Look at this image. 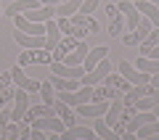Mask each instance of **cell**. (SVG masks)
I'll list each match as a JSON object with an SVG mask.
<instances>
[{"instance_id": "8992f818", "label": "cell", "mask_w": 159, "mask_h": 140, "mask_svg": "<svg viewBox=\"0 0 159 140\" xmlns=\"http://www.w3.org/2000/svg\"><path fill=\"white\" fill-rule=\"evenodd\" d=\"M29 124H32V127H37V129H43V132H58V135L66 129L64 119H58L56 114H48V116H37V119H32Z\"/></svg>"}, {"instance_id": "83f0119b", "label": "cell", "mask_w": 159, "mask_h": 140, "mask_svg": "<svg viewBox=\"0 0 159 140\" xmlns=\"http://www.w3.org/2000/svg\"><path fill=\"white\" fill-rule=\"evenodd\" d=\"M19 132H21V122H8L6 124V140H16L19 138Z\"/></svg>"}, {"instance_id": "603a6c76", "label": "cell", "mask_w": 159, "mask_h": 140, "mask_svg": "<svg viewBox=\"0 0 159 140\" xmlns=\"http://www.w3.org/2000/svg\"><path fill=\"white\" fill-rule=\"evenodd\" d=\"M157 45H159V27H154L151 32L141 40V56H148V50H151V48H157Z\"/></svg>"}, {"instance_id": "4dcf8cb0", "label": "cell", "mask_w": 159, "mask_h": 140, "mask_svg": "<svg viewBox=\"0 0 159 140\" xmlns=\"http://www.w3.org/2000/svg\"><path fill=\"white\" fill-rule=\"evenodd\" d=\"M40 6H58V3H61V0H37Z\"/></svg>"}, {"instance_id": "5b68a950", "label": "cell", "mask_w": 159, "mask_h": 140, "mask_svg": "<svg viewBox=\"0 0 159 140\" xmlns=\"http://www.w3.org/2000/svg\"><path fill=\"white\" fill-rule=\"evenodd\" d=\"M117 8L122 11V16H125V27H127V32H133V29L141 24V19H143L141 11L135 8V3H133V0H119Z\"/></svg>"}, {"instance_id": "d4e9b609", "label": "cell", "mask_w": 159, "mask_h": 140, "mask_svg": "<svg viewBox=\"0 0 159 140\" xmlns=\"http://www.w3.org/2000/svg\"><path fill=\"white\" fill-rule=\"evenodd\" d=\"M93 129H96V135H98V138H103V140H119L117 135H114V129L109 127V124L103 122L101 116H96V122H93Z\"/></svg>"}, {"instance_id": "3957f363", "label": "cell", "mask_w": 159, "mask_h": 140, "mask_svg": "<svg viewBox=\"0 0 159 140\" xmlns=\"http://www.w3.org/2000/svg\"><path fill=\"white\" fill-rule=\"evenodd\" d=\"M27 108H29V93L24 87H16L13 90V101H11V119L13 122H21Z\"/></svg>"}, {"instance_id": "cb8c5ba5", "label": "cell", "mask_w": 159, "mask_h": 140, "mask_svg": "<svg viewBox=\"0 0 159 140\" xmlns=\"http://www.w3.org/2000/svg\"><path fill=\"white\" fill-rule=\"evenodd\" d=\"M80 6H82V0H61L56 6V16H72L80 11Z\"/></svg>"}, {"instance_id": "484cf974", "label": "cell", "mask_w": 159, "mask_h": 140, "mask_svg": "<svg viewBox=\"0 0 159 140\" xmlns=\"http://www.w3.org/2000/svg\"><path fill=\"white\" fill-rule=\"evenodd\" d=\"M151 135H159V119H151L135 129V138H151Z\"/></svg>"}, {"instance_id": "ba28073f", "label": "cell", "mask_w": 159, "mask_h": 140, "mask_svg": "<svg viewBox=\"0 0 159 140\" xmlns=\"http://www.w3.org/2000/svg\"><path fill=\"white\" fill-rule=\"evenodd\" d=\"M69 19V21H72L74 24V27H80V29H85V34H88V37H90V34H98V32H101V27H98V21H96V19H93L90 16V13H72V16H66Z\"/></svg>"}, {"instance_id": "8fae6325", "label": "cell", "mask_w": 159, "mask_h": 140, "mask_svg": "<svg viewBox=\"0 0 159 140\" xmlns=\"http://www.w3.org/2000/svg\"><path fill=\"white\" fill-rule=\"evenodd\" d=\"M61 138H64V140H93V138H98V135H96V129H93V127L74 124V127H66V129H64Z\"/></svg>"}, {"instance_id": "1f68e13d", "label": "cell", "mask_w": 159, "mask_h": 140, "mask_svg": "<svg viewBox=\"0 0 159 140\" xmlns=\"http://www.w3.org/2000/svg\"><path fill=\"white\" fill-rule=\"evenodd\" d=\"M148 56H151V58H159V45H157V48H151V50H148Z\"/></svg>"}, {"instance_id": "52a82bcc", "label": "cell", "mask_w": 159, "mask_h": 140, "mask_svg": "<svg viewBox=\"0 0 159 140\" xmlns=\"http://www.w3.org/2000/svg\"><path fill=\"white\" fill-rule=\"evenodd\" d=\"M119 74L127 79L130 85H146L148 79H151V74H146V72H141L138 66H133V63H127V61H119Z\"/></svg>"}, {"instance_id": "e575fe53", "label": "cell", "mask_w": 159, "mask_h": 140, "mask_svg": "<svg viewBox=\"0 0 159 140\" xmlns=\"http://www.w3.org/2000/svg\"><path fill=\"white\" fill-rule=\"evenodd\" d=\"M0 16H3V13H0Z\"/></svg>"}, {"instance_id": "2e32d148", "label": "cell", "mask_w": 159, "mask_h": 140, "mask_svg": "<svg viewBox=\"0 0 159 140\" xmlns=\"http://www.w3.org/2000/svg\"><path fill=\"white\" fill-rule=\"evenodd\" d=\"M77 42H80V40H74L72 34H64V37L58 40V45L53 48V53H51V56H53V61H61V58L66 56L69 50H74V45H77Z\"/></svg>"}, {"instance_id": "277c9868", "label": "cell", "mask_w": 159, "mask_h": 140, "mask_svg": "<svg viewBox=\"0 0 159 140\" xmlns=\"http://www.w3.org/2000/svg\"><path fill=\"white\" fill-rule=\"evenodd\" d=\"M11 79H13V85H16V87H24L27 90V93H40V79H32V77H27V74H24V66H13L11 69Z\"/></svg>"}, {"instance_id": "d6986e66", "label": "cell", "mask_w": 159, "mask_h": 140, "mask_svg": "<svg viewBox=\"0 0 159 140\" xmlns=\"http://www.w3.org/2000/svg\"><path fill=\"white\" fill-rule=\"evenodd\" d=\"M32 8H40V3L37 0H13L11 6L6 8V16H16V13H21V11H32Z\"/></svg>"}, {"instance_id": "f1b7e54d", "label": "cell", "mask_w": 159, "mask_h": 140, "mask_svg": "<svg viewBox=\"0 0 159 140\" xmlns=\"http://www.w3.org/2000/svg\"><path fill=\"white\" fill-rule=\"evenodd\" d=\"M98 3L101 0H82V6H80V13H93L98 8Z\"/></svg>"}, {"instance_id": "ac0fdd59", "label": "cell", "mask_w": 159, "mask_h": 140, "mask_svg": "<svg viewBox=\"0 0 159 140\" xmlns=\"http://www.w3.org/2000/svg\"><path fill=\"white\" fill-rule=\"evenodd\" d=\"M29 21H37V24H45L48 19H56V6H40V8H32L27 13Z\"/></svg>"}, {"instance_id": "7a4b0ae2", "label": "cell", "mask_w": 159, "mask_h": 140, "mask_svg": "<svg viewBox=\"0 0 159 140\" xmlns=\"http://www.w3.org/2000/svg\"><path fill=\"white\" fill-rule=\"evenodd\" d=\"M51 61H53V56L45 48H27L19 56V66H29V63H48L51 66Z\"/></svg>"}, {"instance_id": "30bf717a", "label": "cell", "mask_w": 159, "mask_h": 140, "mask_svg": "<svg viewBox=\"0 0 159 140\" xmlns=\"http://www.w3.org/2000/svg\"><path fill=\"white\" fill-rule=\"evenodd\" d=\"M88 50H90V48L85 45V40H80V42L74 45V50H69L66 56L61 58V63H66V66H82V61H85Z\"/></svg>"}, {"instance_id": "e0dca14e", "label": "cell", "mask_w": 159, "mask_h": 140, "mask_svg": "<svg viewBox=\"0 0 159 140\" xmlns=\"http://www.w3.org/2000/svg\"><path fill=\"white\" fill-rule=\"evenodd\" d=\"M133 3H135V8L141 11V16H146L154 27H159V8L154 6V3H148V0H133Z\"/></svg>"}, {"instance_id": "f546056e", "label": "cell", "mask_w": 159, "mask_h": 140, "mask_svg": "<svg viewBox=\"0 0 159 140\" xmlns=\"http://www.w3.org/2000/svg\"><path fill=\"white\" fill-rule=\"evenodd\" d=\"M148 85H151V87H159V72H157V74H151V79H148Z\"/></svg>"}, {"instance_id": "d6a6232c", "label": "cell", "mask_w": 159, "mask_h": 140, "mask_svg": "<svg viewBox=\"0 0 159 140\" xmlns=\"http://www.w3.org/2000/svg\"><path fill=\"white\" fill-rule=\"evenodd\" d=\"M151 111H154V114H157V119H159V103H157V106H154V108H151Z\"/></svg>"}, {"instance_id": "9c48e42d", "label": "cell", "mask_w": 159, "mask_h": 140, "mask_svg": "<svg viewBox=\"0 0 159 140\" xmlns=\"http://www.w3.org/2000/svg\"><path fill=\"white\" fill-rule=\"evenodd\" d=\"M106 13H109V34L119 37L125 32V16H122V11L117 6H111V3H106Z\"/></svg>"}, {"instance_id": "6da1fadb", "label": "cell", "mask_w": 159, "mask_h": 140, "mask_svg": "<svg viewBox=\"0 0 159 140\" xmlns=\"http://www.w3.org/2000/svg\"><path fill=\"white\" fill-rule=\"evenodd\" d=\"M109 72H111V61H109V56H106L101 63H96V66H93L90 72H85L82 77H80V85L96 87V85H101L103 79H106V74H109Z\"/></svg>"}, {"instance_id": "44dd1931", "label": "cell", "mask_w": 159, "mask_h": 140, "mask_svg": "<svg viewBox=\"0 0 159 140\" xmlns=\"http://www.w3.org/2000/svg\"><path fill=\"white\" fill-rule=\"evenodd\" d=\"M48 114H56V111H53V106H48V103H40V106H29L21 122H32V119H37V116H48Z\"/></svg>"}, {"instance_id": "5bb4252c", "label": "cell", "mask_w": 159, "mask_h": 140, "mask_svg": "<svg viewBox=\"0 0 159 140\" xmlns=\"http://www.w3.org/2000/svg\"><path fill=\"white\" fill-rule=\"evenodd\" d=\"M106 56H109V48H106V45L90 48V50H88V56H85V61H82V69H85V72H90V69L96 66V63H101Z\"/></svg>"}, {"instance_id": "ffe728a7", "label": "cell", "mask_w": 159, "mask_h": 140, "mask_svg": "<svg viewBox=\"0 0 159 140\" xmlns=\"http://www.w3.org/2000/svg\"><path fill=\"white\" fill-rule=\"evenodd\" d=\"M48 82H51L56 90H77V87H82V85H80V79L58 77V74H51V77H48Z\"/></svg>"}, {"instance_id": "836d02e7", "label": "cell", "mask_w": 159, "mask_h": 140, "mask_svg": "<svg viewBox=\"0 0 159 140\" xmlns=\"http://www.w3.org/2000/svg\"><path fill=\"white\" fill-rule=\"evenodd\" d=\"M148 3H157V0H148Z\"/></svg>"}, {"instance_id": "9a60e30c", "label": "cell", "mask_w": 159, "mask_h": 140, "mask_svg": "<svg viewBox=\"0 0 159 140\" xmlns=\"http://www.w3.org/2000/svg\"><path fill=\"white\" fill-rule=\"evenodd\" d=\"M58 40H61V29H58L56 19H48L45 21V50L53 53V48L58 45Z\"/></svg>"}, {"instance_id": "4fadbf2b", "label": "cell", "mask_w": 159, "mask_h": 140, "mask_svg": "<svg viewBox=\"0 0 159 140\" xmlns=\"http://www.w3.org/2000/svg\"><path fill=\"white\" fill-rule=\"evenodd\" d=\"M51 74H58V77H69V79H80L85 74L82 66H66L61 61H51Z\"/></svg>"}, {"instance_id": "7402d4cb", "label": "cell", "mask_w": 159, "mask_h": 140, "mask_svg": "<svg viewBox=\"0 0 159 140\" xmlns=\"http://www.w3.org/2000/svg\"><path fill=\"white\" fill-rule=\"evenodd\" d=\"M103 82H109V85H111V87H117L119 93H122V95H125L127 90L133 87V85L127 82V79L122 77V74H119V72H117V74H114V72H109V74H106V79H103Z\"/></svg>"}, {"instance_id": "4316f807", "label": "cell", "mask_w": 159, "mask_h": 140, "mask_svg": "<svg viewBox=\"0 0 159 140\" xmlns=\"http://www.w3.org/2000/svg\"><path fill=\"white\" fill-rule=\"evenodd\" d=\"M40 101H43V103H48V106H51V103L56 101V87H53V85L48 82V79H45L43 85H40Z\"/></svg>"}, {"instance_id": "7c38bea8", "label": "cell", "mask_w": 159, "mask_h": 140, "mask_svg": "<svg viewBox=\"0 0 159 140\" xmlns=\"http://www.w3.org/2000/svg\"><path fill=\"white\" fill-rule=\"evenodd\" d=\"M51 106H53V111H56V116H58V119H64V124H66V127H74V124H77V119H80V116L72 111V106H66V103L58 101V98L51 103Z\"/></svg>"}]
</instances>
